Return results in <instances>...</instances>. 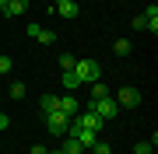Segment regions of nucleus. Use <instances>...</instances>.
Instances as JSON below:
<instances>
[{
	"instance_id": "obj_1",
	"label": "nucleus",
	"mask_w": 158,
	"mask_h": 154,
	"mask_svg": "<svg viewBox=\"0 0 158 154\" xmlns=\"http://www.w3.org/2000/svg\"><path fill=\"white\" fill-rule=\"evenodd\" d=\"M88 109H91V112H95V116H102V119H116V112H119V105H116V98L113 95H106V98H95V102H88Z\"/></svg>"
},
{
	"instance_id": "obj_2",
	"label": "nucleus",
	"mask_w": 158,
	"mask_h": 154,
	"mask_svg": "<svg viewBox=\"0 0 158 154\" xmlns=\"http://www.w3.org/2000/svg\"><path fill=\"white\" fill-rule=\"evenodd\" d=\"M70 126H81V130H91V133H98L102 126H106V119H102V116H95L91 109H85V112H77V116L70 119Z\"/></svg>"
},
{
	"instance_id": "obj_3",
	"label": "nucleus",
	"mask_w": 158,
	"mask_h": 154,
	"mask_svg": "<svg viewBox=\"0 0 158 154\" xmlns=\"http://www.w3.org/2000/svg\"><path fill=\"white\" fill-rule=\"evenodd\" d=\"M74 74H77L81 84H91V81H98V63L95 60H77L74 63Z\"/></svg>"
},
{
	"instance_id": "obj_4",
	"label": "nucleus",
	"mask_w": 158,
	"mask_h": 154,
	"mask_svg": "<svg viewBox=\"0 0 158 154\" xmlns=\"http://www.w3.org/2000/svg\"><path fill=\"white\" fill-rule=\"evenodd\" d=\"M46 126H49L56 137H67V130H70V116H63L60 109H56V112H46Z\"/></svg>"
},
{
	"instance_id": "obj_5",
	"label": "nucleus",
	"mask_w": 158,
	"mask_h": 154,
	"mask_svg": "<svg viewBox=\"0 0 158 154\" xmlns=\"http://www.w3.org/2000/svg\"><path fill=\"white\" fill-rule=\"evenodd\" d=\"M28 11V0H0V14L4 18H18Z\"/></svg>"
},
{
	"instance_id": "obj_6",
	"label": "nucleus",
	"mask_w": 158,
	"mask_h": 154,
	"mask_svg": "<svg viewBox=\"0 0 158 154\" xmlns=\"http://www.w3.org/2000/svg\"><path fill=\"white\" fill-rule=\"evenodd\" d=\"M116 105H123V109H134V105H141V91H137V88H119V95H116Z\"/></svg>"
},
{
	"instance_id": "obj_7",
	"label": "nucleus",
	"mask_w": 158,
	"mask_h": 154,
	"mask_svg": "<svg viewBox=\"0 0 158 154\" xmlns=\"http://www.w3.org/2000/svg\"><path fill=\"white\" fill-rule=\"evenodd\" d=\"M28 35H32V39H39L42 42V46H53V42H56V32H53V28H39V25H28Z\"/></svg>"
},
{
	"instance_id": "obj_8",
	"label": "nucleus",
	"mask_w": 158,
	"mask_h": 154,
	"mask_svg": "<svg viewBox=\"0 0 158 154\" xmlns=\"http://www.w3.org/2000/svg\"><path fill=\"white\" fill-rule=\"evenodd\" d=\"M60 112H63V116H70V119H74V116L81 112V102H77V98H74L70 91H67V95H60Z\"/></svg>"
},
{
	"instance_id": "obj_9",
	"label": "nucleus",
	"mask_w": 158,
	"mask_h": 154,
	"mask_svg": "<svg viewBox=\"0 0 158 154\" xmlns=\"http://www.w3.org/2000/svg\"><path fill=\"white\" fill-rule=\"evenodd\" d=\"M53 11H56L60 18H77V14H81V7L74 4V0H63V4H56V7H53Z\"/></svg>"
},
{
	"instance_id": "obj_10",
	"label": "nucleus",
	"mask_w": 158,
	"mask_h": 154,
	"mask_svg": "<svg viewBox=\"0 0 158 154\" xmlns=\"http://www.w3.org/2000/svg\"><path fill=\"white\" fill-rule=\"evenodd\" d=\"M39 109H42V112H56V109H60V98L56 95H42L39 98Z\"/></svg>"
},
{
	"instance_id": "obj_11",
	"label": "nucleus",
	"mask_w": 158,
	"mask_h": 154,
	"mask_svg": "<svg viewBox=\"0 0 158 154\" xmlns=\"http://www.w3.org/2000/svg\"><path fill=\"white\" fill-rule=\"evenodd\" d=\"M60 151H63V154H85V147H81V144L70 137V133L63 137V147H60Z\"/></svg>"
},
{
	"instance_id": "obj_12",
	"label": "nucleus",
	"mask_w": 158,
	"mask_h": 154,
	"mask_svg": "<svg viewBox=\"0 0 158 154\" xmlns=\"http://www.w3.org/2000/svg\"><path fill=\"white\" fill-rule=\"evenodd\" d=\"M60 81H63V88H67V91H74V88L81 84V81H77V74H74V70H63V77H60Z\"/></svg>"
},
{
	"instance_id": "obj_13",
	"label": "nucleus",
	"mask_w": 158,
	"mask_h": 154,
	"mask_svg": "<svg viewBox=\"0 0 158 154\" xmlns=\"http://www.w3.org/2000/svg\"><path fill=\"white\" fill-rule=\"evenodd\" d=\"M144 21H148V28H151V32L158 28V7H155V4H151V7L144 11Z\"/></svg>"
},
{
	"instance_id": "obj_14",
	"label": "nucleus",
	"mask_w": 158,
	"mask_h": 154,
	"mask_svg": "<svg viewBox=\"0 0 158 154\" xmlns=\"http://www.w3.org/2000/svg\"><path fill=\"white\" fill-rule=\"evenodd\" d=\"M130 49H134V46H130V39H116V42H113V53H116V56H127Z\"/></svg>"
},
{
	"instance_id": "obj_15",
	"label": "nucleus",
	"mask_w": 158,
	"mask_h": 154,
	"mask_svg": "<svg viewBox=\"0 0 158 154\" xmlns=\"http://www.w3.org/2000/svg\"><path fill=\"white\" fill-rule=\"evenodd\" d=\"M109 95V88L102 84V81H91V102H95V98H106Z\"/></svg>"
},
{
	"instance_id": "obj_16",
	"label": "nucleus",
	"mask_w": 158,
	"mask_h": 154,
	"mask_svg": "<svg viewBox=\"0 0 158 154\" xmlns=\"http://www.w3.org/2000/svg\"><path fill=\"white\" fill-rule=\"evenodd\" d=\"M74 63H77V56H70V53H60V70H74Z\"/></svg>"
},
{
	"instance_id": "obj_17",
	"label": "nucleus",
	"mask_w": 158,
	"mask_h": 154,
	"mask_svg": "<svg viewBox=\"0 0 158 154\" xmlns=\"http://www.w3.org/2000/svg\"><path fill=\"white\" fill-rule=\"evenodd\" d=\"M11 98H25V84L21 81H11Z\"/></svg>"
},
{
	"instance_id": "obj_18",
	"label": "nucleus",
	"mask_w": 158,
	"mask_h": 154,
	"mask_svg": "<svg viewBox=\"0 0 158 154\" xmlns=\"http://www.w3.org/2000/svg\"><path fill=\"white\" fill-rule=\"evenodd\" d=\"M134 154H155V144H151V140H144V144H137V147H134Z\"/></svg>"
},
{
	"instance_id": "obj_19",
	"label": "nucleus",
	"mask_w": 158,
	"mask_h": 154,
	"mask_svg": "<svg viewBox=\"0 0 158 154\" xmlns=\"http://www.w3.org/2000/svg\"><path fill=\"white\" fill-rule=\"evenodd\" d=\"M91 151H95V154H113V147H109L106 140H95V147H91Z\"/></svg>"
},
{
	"instance_id": "obj_20",
	"label": "nucleus",
	"mask_w": 158,
	"mask_h": 154,
	"mask_svg": "<svg viewBox=\"0 0 158 154\" xmlns=\"http://www.w3.org/2000/svg\"><path fill=\"white\" fill-rule=\"evenodd\" d=\"M0 74H11V56H0Z\"/></svg>"
},
{
	"instance_id": "obj_21",
	"label": "nucleus",
	"mask_w": 158,
	"mask_h": 154,
	"mask_svg": "<svg viewBox=\"0 0 158 154\" xmlns=\"http://www.w3.org/2000/svg\"><path fill=\"white\" fill-rule=\"evenodd\" d=\"M7 126H11V119H7V116H4V112H0V133H4V130H7Z\"/></svg>"
},
{
	"instance_id": "obj_22",
	"label": "nucleus",
	"mask_w": 158,
	"mask_h": 154,
	"mask_svg": "<svg viewBox=\"0 0 158 154\" xmlns=\"http://www.w3.org/2000/svg\"><path fill=\"white\" fill-rule=\"evenodd\" d=\"M32 154H49V151H46V147H39V144H35V147H32Z\"/></svg>"
},
{
	"instance_id": "obj_23",
	"label": "nucleus",
	"mask_w": 158,
	"mask_h": 154,
	"mask_svg": "<svg viewBox=\"0 0 158 154\" xmlns=\"http://www.w3.org/2000/svg\"><path fill=\"white\" fill-rule=\"evenodd\" d=\"M56 4H63V0H53V7H56Z\"/></svg>"
},
{
	"instance_id": "obj_24",
	"label": "nucleus",
	"mask_w": 158,
	"mask_h": 154,
	"mask_svg": "<svg viewBox=\"0 0 158 154\" xmlns=\"http://www.w3.org/2000/svg\"><path fill=\"white\" fill-rule=\"evenodd\" d=\"M49 154H63V151H49Z\"/></svg>"
},
{
	"instance_id": "obj_25",
	"label": "nucleus",
	"mask_w": 158,
	"mask_h": 154,
	"mask_svg": "<svg viewBox=\"0 0 158 154\" xmlns=\"http://www.w3.org/2000/svg\"><path fill=\"white\" fill-rule=\"evenodd\" d=\"M130 154H134V151H130Z\"/></svg>"
}]
</instances>
